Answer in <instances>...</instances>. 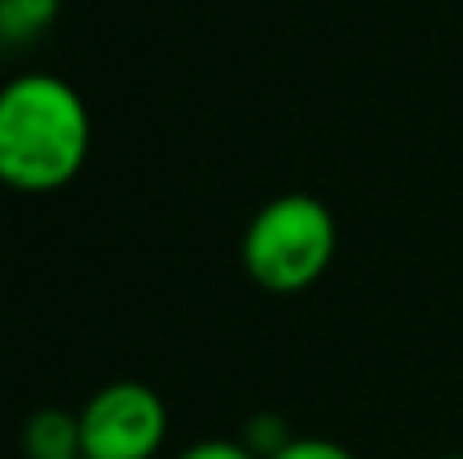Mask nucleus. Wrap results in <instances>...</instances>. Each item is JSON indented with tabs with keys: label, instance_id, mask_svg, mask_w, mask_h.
Wrapping results in <instances>:
<instances>
[{
	"label": "nucleus",
	"instance_id": "1",
	"mask_svg": "<svg viewBox=\"0 0 463 459\" xmlns=\"http://www.w3.org/2000/svg\"><path fill=\"white\" fill-rule=\"evenodd\" d=\"M90 155V110L70 81L21 73L0 94V175L8 187L45 195L65 187Z\"/></svg>",
	"mask_w": 463,
	"mask_h": 459
},
{
	"label": "nucleus",
	"instance_id": "2",
	"mask_svg": "<svg viewBox=\"0 0 463 459\" xmlns=\"http://www.w3.org/2000/svg\"><path fill=\"white\" fill-rule=\"evenodd\" d=\"M337 248L334 211L305 192L277 195L244 232V268L269 293H301L329 268Z\"/></svg>",
	"mask_w": 463,
	"mask_h": 459
},
{
	"label": "nucleus",
	"instance_id": "3",
	"mask_svg": "<svg viewBox=\"0 0 463 459\" xmlns=\"http://www.w3.org/2000/svg\"><path fill=\"white\" fill-rule=\"evenodd\" d=\"M81 459H155L167 439V407L146 382H110L86 407Z\"/></svg>",
	"mask_w": 463,
	"mask_h": 459
},
{
	"label": "nucleus",
	"instance_id": "4",
	"mask_svg": "<svg viewBox=\"0 0 463 459\" xmlns=\"http://www.w3.org/2000/svg\"><path fill=\"white\" fill-rule=\"evenodd\" d=\"M29 459H81V419L70 411H37L21 431Z\"/></svg>",
	"mask_w": 463,
	"mask_h": 459
},
{
	"label": "nucleus",
	"instance_id": "5",
	"mask_svg": "<svg viewBox=\"0 0 463 459\" xmlns=\"http://www.w3.org/2000/svg\"><path fill=\"white\" fill-rule=\"evenodd\" d=\"M57 0H0V37L8 45L33 41L53 24Z\"/></svg>",
	"mask_w": 463,
	"mask_h": 459
},
{
	"label": "nucleus",
	"instance_id": "6",
	"mask_svg": "<svg viewBox=\"0 0 463 459\" xmlns=\"http://www.w3.org/2000/svg\"><path fill=\"white\" fill-rule=\"evenodd\" d=\"M240 444L256 459H272L293 444V436H288L285 419H277V415H256V419H248V436L240 439Z\"/></svg>",
	"mask_w": 463,
	"mask_h": 459
},
{
	"label": "nucleus",
	"instance_id": "7",
	"mask_svg": "<svg viewBox=\"0 0 463 459\" xmlns=\"http://www.w3.org/2000/svg\"><path fill=\"white\" fill-rule=\"evenodd\" d=\"M272 459H354L342 444H329V439H293L280 455Z\"/></svg>",
	"mask_w": 463,
	"mask_h": 459
},
{
	"label": "nucleus",
	"instance_id": "8",
	"mask_svg": "<svg viewBox=\"0 0 463 459\" xmlns=\"http://www.w3.org/2000/svg\"><path fill=\"white\" fill-rule=\"evenodd\" d=\"M179 459H256L244 444H232V439H203V444H192Z\"/></svg>",
	"mask_w": 463,
	"mask_h": 459
},
{
	"label": "nucleus",
	"instance_id": "9",
	"mask_svg": "<svg viewBox=\"0 0 463 459\" xmlns=\"http://www.w3.org/2000/svg\"><path fill=\"white\" fill-rule=\"evenodd\" d=\"M448 459H463V455H448Z\"/></svg>",
	"mask_w": 463,
	"mask_h": 459
}]
</instances>
